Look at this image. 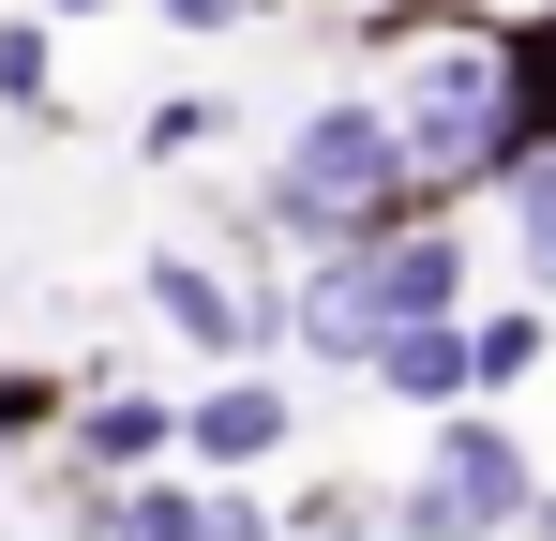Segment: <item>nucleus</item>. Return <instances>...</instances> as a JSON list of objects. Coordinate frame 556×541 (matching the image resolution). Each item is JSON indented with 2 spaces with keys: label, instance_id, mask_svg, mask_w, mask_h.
<instances>
[{
  "label": "nucleus",
  "instance_id": "f257e3e1",
  "mask_svg": "<svg viewBox=\"0 0 556 541\" xmlns=\"http://www.w3.org/2000/svg\"><path fill=\"white\" fill-rule=\"evenodd\" d=\"M527 512H542V466H527V437L481 406V422H437V451H421V481L391 496V541H527Z\"/></svg>",
  "mask_w": 556,
  "mask_h": 541
},
{
  "label": "nucleus",
  "instance_id": "f03ea898",
  "mask_svg": "<svg viewBox=\"0 0 556 541\" xmlns=\"http://www.w3.org/2000/svg\"><path fill=\"white\" fill-rule=\"evenodd\" d=\"M346 270H362V316H376V331L466 316V241H452V211H421V226H391V241H346Z\"/></svg>",
  "mask_w": 556,
  "mask_h": 541
},
{
  "label": "nucleus",
  "instance_id": "7ed1b4c3",
  "mask_svg": "<svg viewBox=\"0 0 556 541\" xmlns=\"http://www.w3.org/2000/svg\"><path fill=\"white\" fill-rule=\"evenodd\" d=\"M286 437H301V391H286L271 361H226V376L181 406V451H195V466H226V481H256Z\"/></svg>",
  "mask_w": 556,
  "mask_h": 541
},
{
  "label": "nucleus",
  "instance_id": "20e7f679",
  "mask_svg": "<svg viewBox=\"0 0 556 541\" xmlns=\"http://www.w3.org/2000/svg\"><path fill=\"white\" fill-rule=\"evenodd\" d=\"M391 406H421V422H452L466 391H481V361H466V316H421V331H376V361H362Z\"/></svg>",
  "mask_w": 556,
  "mask_h": 541
},
{
  "label": "nucleus",
  "instance_id": "39448f33",
  "mask_svg": "<svg viewBox=\"0 0 556 541\" xmlns=\"http://www.w3.org/2000/svg\"><path fill=\"white\" fill-rule=\"evenodd\" d=\"M76 451H91L105 481H151V466L181 451V406H166V391H76Z\"/></svg>",
  "mask_w": 556,
  "mask_h": 541
},
{
  "label": "nucleus",
  "instance_id": "423d86ee",
  "mask_svg": "<svg viewBox=\"0 0 556 541\" xmlns=\"http://www.w3.org/2000/svg\"><path fill=\"white\" fill-rule=\"evenodd\" d=\"M542 347H556V301H466V361H481V391H527L542 376Z\"/></svg>",
  "mask_w": 556,
  "mask_h": 541
},
{
  "label": "nucleus",
  "instance_id": "0eeeda50",
  "mask_svg": "<svg viewBox=\"0 0 556 541\" xmlns=\"http://www.w3.org/2000/svg\"><path fill=\"white\" fill-rule=\"evenodd\" d=\"M511 286H527V301H556V151L511 180Z\"/></svg>",
  "mask_w": 556,
  "mask_h": 541
},
{
  "label": "nucleus",
  "instance_id": "6e6552de",
  "mask_svg": "<svg viewBox=\"0 0 556 541\" xmlns=\"http://www.w3.org/2000/svg\"><path fill=\"white\" fill-rule=\"evenodd\" d=\"M46 30H61V15H0V105H15V121L61 105V46H46Z\"/></svg>",
  "mask_w": 556,
  "mask_h": 541
},
{
  "label": "nucleus",
  "instance_id": "1a4fd4ad",
  "mask_svg": "<svg viewBox=\"0 0 556 541\" xmlns=\"http://www.w3.org/2000/svg\"><path fill=\"white\" fill-rule=\"evenodd\" d=\"M286 527H301V541H391V496H362V481H301Z\"/></svg>",
  "mask_w": 556,
  "mask_h": 541
},
{
  "label": "nucleus",
  "instance_id": "9d476101",
  "mask_svg": "<svg viewBox=\"0 0 556 541\" xmlns=\"http://www.w3.org/2000/svg\"><path fill=\"white\" fill-rule=\"evenodd\" d=\"M211 136H226V105H211V90H166V105L136 121V151H151V166H195Z\"/></svg>",
  "mask_w": 556,
  "mask_h": 541
},
{
  "label": "nucleus",
  "instance_id": "9b49d317",
  "mask_svg": "<svg viewBox=\"0 0 556 541\" xmlns=\"http://www.w3.org/2000/svg\"><path fill=\"white\" fill-rule=\"evenodd\" d=\"M46 422H76V391L61 376H0V437H46Z\"/></svg>",
  "mask_w": 556,
  "mask_h": 541
},
{
  "label": "nucleus",
  "instance_id": "f8f14e48",
  "mask_svg": "<svg viewBox=\"0 0 556 541\" xmlns=\"http://www.w3.org/2000/svg\"><path fill=\"white\" fill-rule=\"evenodd\" d=\"M271 527H286V512L256 496V481H211V541H271Z\"/></svg>",
  "mask_w": 556,
  "mask_h": 541
},
{
  "label": "nucleus",
  "instance_id": "ddd939ff",
  "mask_svg": "<svg viewBox=\"0 0 556 541\" xmlns=\"http://www.w3.org/2000/svg\"><path fill=\"white\" fill-rule=\"evenodd\" d=\"M256 0H166V30H241Z\"/></svg>",
  "mask_w": 556,
  "mask_h": 541
},
{
  "label": "nucleus",
  "instance_id": "4468645a",
  "mask_svg": "<svg viewBox=\"0 0 556 541\" xmlns=\"http://www.w3.org/2000/svg\"><path fill=\"white\" fill-rule=\"evenodd\" d=\"M527 541H556V481H542V512H527Z\"/></svg>",
  "mask_w": 556,
  "mask_h": 541
},
{
  "label": "nucleus",
  "instance_id": "2eb2a0df",
  "mask_svg": "<svg viewBox=\"0 0 556 541\" xmlns=\"http://www.w3.org/2000/svg\"><path fill=\"white\" fill-rule=\"evenodd\" d=\"M46 15H105V0H46Z\"/></svg>",
  "mask_w": 556,
  "mask_h": 541
}]
</instances>
